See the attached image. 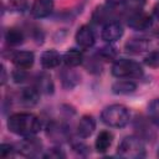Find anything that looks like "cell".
<instances>
[{
	"mask_svg": "<svg viewBox=\"0 0 159 159\" xmlns=\"http://www.w3.org/2000/svg\"><path fill=\"white\" fill-rule=\"evenodd\" d=\"M7 128L11 133L17 135H35L41 130V120L32 113H15L7 119Z\"/></svg>",
	"mask_w": 159,
	"mask_h": 159,
	"instance_id": "1",
	"label": "cell"
},
{
	"mask_svg": "<svg viewBox=\"0 0 159 159\" xmlns=\"http://www.w3.org/2000/svg\"><path fill=\"white\" fill-rule=\"evenodd\" d=\"M129 118V111L123 104H111L106 107L101 113L102 122L113 128H123L128 124Z\"/></svg>",
	"mask_w": 159,
	"mask_h": 159,
	"instance_id": "2",
	"label": "cell"
},
{
	"mask_svg": "<svg viewBox=\"0 0 159 159\" xmlns=\"http://www.w3.org/2000/svg\"><path fill=\"white\" fill-rule=\"evenodd\" d=\"M119 157L128 159H138L145 155V148L143 142L134 135H128L122 139L117 149Z\"/></svg>",
	"mask_w": 159,
	"mask_h": 159,
	"instance_id": "3",
	"label": "cell"
},
{
	"mask_svg": "<svg viewBox=\"0 0 159 159\" xmlns=\"http://www.w3.org/2000/svg\"><path fill=\"white\" fill-rule=\"evenodd\" d=\"M112 75L118 78H138L143 75L142 66L133 60H117L112 66Z\"/></svg>",
	"mask_w": 159,
	"mask_h": 159,
	"instance_id": "4",
	"label": "cell"
},
{
	"mask_svg": "<svg viewBox=\"0 0 159 159\" xmlns=\"http://www.w3.org/2000/svg\"><path fill=\"white\" fill-rule=\"evenodd\" d=\"M42 150V143L34 135H29L19 144V152L25 157H36Z\"/></svg>",
	"mask_w": 159,
	"mask_h": 159,
	"instance_id": "5",
	"label": "cell"
},
{
	"mask_svg": "<svg viewBox=\"0 0 159 159\" xmlns=\"http://www.w3.org/2000/svg\"><path fill=\"white\" fill-rule=\"evenodd\" d=\"M152 16L142 11H133L128 17V26L134 30H147L152 26Z\"/></svg>",
	"mask_w": 159,
	"mask_h": 159,
	"instance_id": "6",
	"label": "cell"
},
{
	"mask_svg": "<svg viewBox=\"0 0 159 159\" xmlns=\"http://www.w3.org/2000/svg\"><path fill=\"white\" fill-rule=\"evenodd\" d=\"M75 39H76L77 45L83 50H89L94 45V41H96L92 29L87 25H83L77 30Z\"/></svg>",
	"mask_w": 159,
	"mask_h": 159,
	"instance_id": "7",
	"label": "cell"
},
{
	"mask_svg": "<svg viewBox=\"0 0 159 159\" xmlns=\"http://www.w3.org/2000/svg\"><path fill=\"white\" fill-rule=\"evenodd\" d=\"M101 36L107 42H114L123 36V27L117 21H109L103 26Z\"/></svg>",
	"mask_w": 159,
	"mask_h": 159,
	"instance_id": "8",
	"label": "cell"
},
{
	"mask_svg": "<svg viewBox=\"0 0 159 159\" xmlns=\"http://www.w3.org/2000/svg\"><path fill=\"white\" fill-rule=\"evenodd\" d=\"M53 10L52 0H35L31 5V15L37 19L48 16Z\"/></svg>",
	"mask_w": 159,
	"mask_h": 159,
	"instance_id": "9",
	"label": "cell"
},
{
	"mask_svg": "<svg viewBox=\"0 0 159 159\" xmlns=\"http://www.w3.org/2000/svg\"><path fill=\"white\" fill-rule=\"evenodd\" d=\"M34 61H35V55L31 51H19L12 56V63L17 68L27 70L32 67Z\"/></svg>",
	"mask_w": 159,
	"mask_h": 159,
	"instance_id": "10",
	"label": "cell"
},
{
	"mask_svg": "<svg viewBox=\"0 0 159 159\" xmlns=\"http://www.w3.org/2000/svg\"><path fill=\"white\" fill-rule=\"evenodd\" d=\"M94 129H96V120L89 114L83 116L80 119L78 124H77V133L82 138H87V137L92 135V133L94 132Z\"/></svg>",
	"mask_w": 159,
	"mask_h": 159,
	"instance_id": "11",
	"label": "cell"
},
{
	"mask_svg": "<svg viewBox=\"0 0 159 159\" xmlns=\"http://www.w3.org/2000/svg\"><path fill=\"white\" fill-rule=\"evenodd\" d=\"M40 99V91L37 88L27 87L24 88L20 93V102L26 107H34L39 103Z\"/></svg>",
	"mask_w": 159,
	"mask_h": 159,
	"instance_id": "12",
	"label": "cell"
},
{
	"mask_svg": "<svg viewBox=\"0 0 159 159\" xmlns=\"http://www.w3.org/2000/svg\"><path fill=\"white\" fill-rule=\"evenodd\" d=\"M112 143H113V134L109 130H102L97 135L94 147L98 153H106L108 148L112 145Z\"/></svg>",
	"mask_w": 159,
	"mask_h": 159,
	"instance_id": "13",
	"label": "cell"
},
{
	"mask_svg": "<svg viewBox=\"0 0 159 159\" xmlns=\"http://www.w3.org/2000/svg\"><path fill=\"white\" fill-rule=\"evenodd\" d=\"M40 61H41V65L43 68H53L60 65L61 56L55 50H47V51L42 52Z\"/></svg>",
	"mask_w": 159,
	"mask_h": 159,
	"instance_id": "14",
	"label": "cell"
},
{
	"mask_svg": "<svg viewBox=\"0 0 159 159\" xmlns=\"http://www.w3.org/2000/svg\"><path fill=\"white\" fill-rule=\"evenodd\" d=\"M137 89V84L133 81L129 80H123V81H117L116 83H113L112 86V92L114 94H119V96H125V94H130Z\"/></svg>",
	"mask_w": 159,
	"mask_h": 159,
	"instance_id": "15",
	"label": "cell"
},
{
	"mask_svg": "<svg viewBox=\"0 0 159 159\" xmlns=\"http://www.w3.org/2000/svg\"><path fill=\"white\" fill-rule=\"evenodd\" d=\"M62 61L67 67H77L82 63L83 61V55L80 50L76 48H71L68 51L65 52V55L62 56Z\"/></svg>",
	"mask_w": 159,
	"mask_h": 159,
	"instance_id": "16",
	"label": "cell"
},
{
	"mask_svg": "<svg viewBox=\"0 0 159 159\" xmlns=\"http://www.w3.org/2000/svg\"><path fill=\"white\" fill-rule=\"evenodd\" d=\"M149 46V42L145 39H132L125 42L124 48L127 52L130 53H142L144 52Z\"/></svg>",
	"mask_w": 159,
	"mask_h": 159,
	"instance_id": "17",
	"label": "cell"
},
{
	"mask_svg": "<svg viewBox=\"0 0 159 159\" xmlns=\"http://www.w3.org/2000/svg\"><path fill=\"white\" fill-rule=\"evenodd\" d=\"M5 40L9 45L16 46L24 41V34L21 30H19L16 27H10L5 34Z\"/></svg>",
	"mask_w": 159,
	"mask_h": 159,
	"instance_id": "18",
	"label": "cell"
},
{
	"mask_svg": "<svg viewBox=\"0 0 159 159\" xmlns=\"http://www.w3.org/2000/svg\"><path fill=\"white\" fill-rule=\"evenodd\" d=\"M37 89L46 94H50L53 92V82L47 73L40 75V77L37 80Z\"/></svg>",
	"mask_w": 159,
	"mask_h": 159,
	"instance_id": "19",
	"label": "cell"
},
{
	"mask_svg": "<svg viewBox=\"0 0 159 159\" xmlns=\"http://www.w3.org/2000/svg\"><path fill=\"white\" fill-rule=\"evenodd\" d=\"M148 116L157 125H159V98H154L148 104Z\"/></svg>",
	"mask_w": 159,
	"mask_h": 159,
	"instance_id": "20",
	"label": "cell"
},
{
	"mask_svg": "<svg viewBox=\"0 0 159 159\" xmlns=\"http://www.w3.org/2000/svg\"><path fill=\"white\" fill-rule=\"evenodd\" d=\"M117 55H118V51L116 47L108 45V46H104L103 48L99 50V56L106 60V61H113L117 58Z\"/></svg>",
	"mask_w": 159,
	"mask_h": 159,
	"instance_id": "21",
	"label": "cell"
},
{
	"mask_svg": "<svg viewBox=\"0 0 159 159\" xmlns=\"http://www.w3.org/2000/svg\"><path fill=\"white\" fill-rule=\"evenodd\" d=\"M144 63L149 67L158 68L159 67V51H152L144 57Z\"/></svg>",
	"mask_w": 159,
	"mask_h": 159,
	"instance_id": "22",
	"label": "cell"
},
{
	"mask_svg": "<svg viewBox=\"0 0 159 159\" xmlns=\"http://www.w3.org/2000/svg\"><path fill=\"white\" fill-rule=\"evenodd\" d=\"M108 16H109V10H106L103 6H99V7H97L94 10L92 19L96 22H103L104 20H109Z\"/></svg>",
	"mask_w": 159,
	"mask_h": 159,
	"instance_id": "23",
	"label": "cell"
},
{
	"mask_svg": "<svg viewBox=\"0 0 159 159\" xmlns=\"http://www.w3.org/2000/svg\"><path fill=\"white\" fill-rule=\"evenodd\" d=\"M14 152H15V149H14V147H12L11 144H6V143H4V144L0 145V157H1L2 159L9 158L10 155L14 154Z\"/></svg>",
	"mask_w": 159,
	"mask_h": 159,
	"instance_id": "24",
	"label": "cell"
},
{
	"mask_svg": "<svg viewBox=\"0 0 159 159\" xmlns=\"http://www.w3.org/2000/svg\"><path fill=\"white\" fill-rule=\"evenodd\" d=\"M125 2H127V6L132 11H140L145 0H125Z\"/></svg>",
	"mask_w": 159,
	"mask_h": 159,
	"instance_id": "25",
	"label": "cell"
},
{
	"mask_svg": "<svg viewBox=\"0 0 159 159\" xmlns=\"http://www.w3.org/2000/svg\"><path fill=\"white\" fill-rule=\"evenodd\" d=\"M26 72H25V70L24 68H17V70H15L14 72H12V78H14V81L16 82V83H21V82H24L25 80H26Z\"/></svg>",
	"mask_w": 159,
	"mask_h": 159,
	"instance_id": "26",
	"label": "cell"
},
{
	"mask_svg": "<svg viewBox=\"0 0 159 159\" xmlns=\"http://www.w3.org/2000/svg\"><path fill=\"white\" fill-rule=\"evenodd\" d=\"M45 158H60V157H65V154L61 152V150H58V149H51L47 154H45L43 155Z\"/></svg>",
	"mask_w": 159,
	"mask_h": 159,
	"instance_id": "27",
	"label": "cell"
},
{
	"mask_svg": "<svg viewBox=\"0 0 159 159\" xmlns=\"http://www.w3.org/2000/svg\"><path fill=\"white\" fill-rule=\"evenodd\" d=\"M12 6L16 7V9H22L25 5H26V0H10Z\"/></svg>",
	"mask_w": 159,
	"mask_h": 159,
	"instance_id": "28",
	"label": "cell"
},
{
	"mask_svg": "<svg viewBox=\"0 0 159 159\" xmlns=\"http://www.w3.org/2000/svg\"><path fill=\"white\" fill-rule=\"evenodd\" d=\"M124 2H125V0H107V4L109 6H119Z\"/></svg>",
	"mask_w": 159,
	"mask_h": 159,
	"instance_id": "29",
	"label": "cell"
},
{
	"mask_svg": "<svg viewBox=\"0 0 159 159\" xmlns=\"http://www.w3.org/2000/svg\"><path fill=\"white\" fill-rule=\"evenodd\" d=\"M6 81V71L4 68V66H1V84H4Z\"/></svg>",
	"mask_w": 159,
	"mask_h": 159,
	"instance_id": "30",
	"label": "cell"
},
{
	"mask_svg": "<svg viewBox=\"0 0 159 159\" xmlns=\"http://www.w3.org/2000/svg\"><path fill=\"white\" fill-rule=\"evenodd\" d=\"M154 15H155L157 17H159V2L154 6Z\"/></svg>",
	"mask_w": 159,
	"mask_h": 159,
	"instance_id": "31",
	"label": "cell"
},
{
	"mask_svg": "<svg viewBox=\"0 0 159 159\" xmlns=\"http://www.w3.org/2000/svg\"><path fill=\"white\" fill-rule=\"evenodd\" d=\"M158 157H159V150H158Z\"/></svg>",
	"mask_w": 159,
	"mask_h": 159,
	"instance_id": "32",
	"label": "cell"
}]
</instances>
